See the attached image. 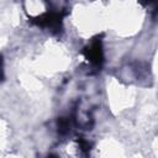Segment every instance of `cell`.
Masks as SVG:
<instances>
[{"instance_id": "7a4b0ae2", "label": "cell", "mask_w": 158, "mask_h": 158, "mask_svg": "<svg viewBox=\"0 0 158 158\" xmlns=\"http://www.w3.org/2000/svg\"><path fill=\"white\" fill-rule=\"evenodd\" d=\"M69 126H70V123H69V121H68L67 118H59V121H58V127H59V132H60V133L68 132Z\"/></svg>"}, {"instance_id": "3957f363", "label": "cell", "mask_w": 158, "mask_h": 158, "mask_svg": "<svg viewBox=\"0 0 158 158\" xmlns=\"http://www.w3.org/2000/svg\"><path fill=\"white\" fill-rule=\"evenodd\" d=\"M142 4H144V5H149V4H152V2H154L156 0H139Z\"/></svg>"}, {"instance_id": "6da1fadb", "label": "cell", "mask_w": 158, "mask_h": 158, "mask_svg": "<svg viewBox=\"0 0 158 158\" xmlns=\"http://www.w3.org/2000/svg\"><path fill=\"white\" fill-rule=\"evenodd\" d=\"M85 57L86 59L94 64L100 65L102 62V47L100 41H94L86 49H85Z\"/></svg>"}, {"instance_id": "277c9868", "label": "cell", "mask_w": 158, "mask_h": 158, "mask_svg": "<svg viewBox=\"0 0 158 158\" xmlns=\"http://www.w3.org/2000/svg\"><path fill=\"white\" fill-rule=\"evenodd\" d=\"M0 78H2V63H1V58H0Z\"/></svg>"}]
</instances>
